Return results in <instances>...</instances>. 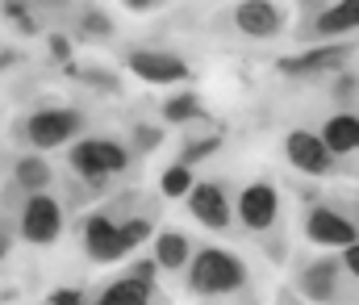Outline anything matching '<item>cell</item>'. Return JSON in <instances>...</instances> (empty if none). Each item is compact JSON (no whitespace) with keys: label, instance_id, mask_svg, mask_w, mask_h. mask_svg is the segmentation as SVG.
Listing matches in <instances>:
<instances>
[{"label":"cell","instance_id":"cell-27","mask_svg":"<svg viewBox=\"0 0 359 305\" xmlns=\"http://www.w3.org/2000/svg\"><path fill=\"white\" fill-rule=\"evenodd\" d=\"M46 46H50V59H55L59 67H67V63H72V55H76L67 34H46Z\"/></svg>","mask_w":359,"mask_h":305},{"label":"cell","instance_id":"cell-6","mask_svg":"<svg viewBox=\"0 0 359 305\" xmlns=\"http://www.w3.org/2000/svg\"><path fill=\"white\" fill-rule=\"evenodd\" d=\"M13 238H21L25 247H55L67 230V205L59 201L55 193H29L17 197L13 209Z\"/></svg>","mask_w":359,"mask_h":305},{"label":"cell","instance_id":"cell-33","mask_svg":"<svg viewBox=\"0 0 359 305\" xmlns=\"http://www.w3.org/2000/svg\"><path fill=\"white\" fill-rule=\"evenodd\" d=\"M38 4H50V8H63V4H72V0H38Z\"/></svg>","mask_w":359,"mask_h":305},{"label":"cell","instance_id":"cell-17","mask_svg":"<svg viewBox=\"0 0 359 305\" xmlns=\"http://www.w3.org/2000/svg\"><path fill=\"white\" fill-rule=\"evenodd\" d=\"M151 259H155V268L159 272H184L188 268V259H192V238L176 230V226H163V230H155L151 234Z\"/></svg>","mask_w":359,"mask_h":305},{"label":"cell","instance_id":"cell-34","mask_svg":"<svg viewBox=\"0 0 359 305\" xmlns=\"http://www.w3.org/2000/svg\"><path fill=\"white\" fill-rule=\"evenodd\" d=\"M42 305H50V301H42Z\"/></svg>","mask_w":359,"mask_h":305},{"label":"cell","instance_id":"cell-29","mask_svg":"<svg viewBox=\"0 0 359 305\" xmlns=\"http://www.w3.org/2000/svg\"><path fill=\"white\" fill-rule=\"evenodd\" d=\"M8 251H13V226H8V222H0V264L8 259Z\"/></svg>","mask_w":359,"mask_h":305},{"label":"cell","instance_id":"cell-25","mask_svg":"<svg viewBox=\"0 0 359 305\" xmlns=\"http://www.w3.org/2000/svg\"><path fill=\"white\" fill-rule=\"evenodd\" d=\"M4 17H8V25H17L21 34H42L38 17L29 13V0H4Z\"/></svg>","mask_w":359,"mask_h":305},{"label":"cell","instance_id":"cell-1","mask_svg":"<svg viewBox=\"0 0 359 305\" xmlns=\"http://www.w3.org/2000/svg\"><path fill=\"white\" fill-rule=\"evenodd\" d=\"M251 268L230 247H192V259L184 268V289L201 301H243L251 297Z\"/></svg>","mask_w":359,"mask_h":305},{"label":"cell","instance_id":"cell-3","mask_svg":"<svg viewBox=\"0 0 359 305\" xmlns=\"http://www.w3.org/2000/svg\"><path fill=\"white\" fill-rule=\"evenodd\" d=\"M234 222L243 226L247 238L264 243L271 259H284V243H276V234L284 238V201H280V189L271 180H251L247 189H238L234 197Z\"/></svg>","mask_w":359,"mask_h":305},{"label":"cell","instance_id":"cell-12","mask_svg":"<svg viewBox=\"0 0 359 305\" xmlns=\"http://www.w3.org/2000/svg\"><path fill=\"white\" fill-rule=\"evenodd\" d=\"M284 159H288L292 172L313 176V180H326V176H334V172L343 168V163L322 147V138H318L313 130H305V126H297V130L284 134Z\"/></svg>","mask_w":359,"mask_h":305},{"label":"cell","instance_id":"cell-28","mask_svg":"<svg viewBox=\"0 0 359 305\" xmlns=\"http://www.w3.org/2000/svg\"><path fill=\"white\" fill-rule=\"evenodd\" d=\"M46 301L50 305H88V293L84 289H55Z\"/></svg>","mask_w":359,"mask_h":305},{"label":"cell","instance_id":"cell-18","mask_svg":"<svg viewBox=\"0 0 359 305\" xmlns=\"http://www.w3.org/2000/svg\"><path fill=\"white\" fill-rule=\"evenodd\" d=\"M151 301H155V285L142 280V276H134V272H121V276L109 280V285L96 293V301H88V305H151Z\"/></svg>","mask_w":359,"mask_h":305},{"label":"cell","instance_id":"cell-11","mask_svg":"<svg viewBox=\"0 0 359 305\" xmlns=\"http://www.w3.org/2000/svg\"><path fill=\"white\" fill-rule=\"evenodd\" d=\"M184 205L205 230H217V234L234 230V197L226 180H192V189L184 193Z\"/></svg>","mask_w":359,"mask_h":305},{"label":"cell","instance_id":"cell-30","mask_svg":"<svg viewBox=\"0 0 359 305\" xmlns=\"http://www.w3.org/2000/svg\"><path fill=\"white\" fill-rule=\"evenodd\" d=\"M163 0H121V8H130V13H155Z\"/></svg>","mask_w":359,"mask_h":305},{"label":"cell","instance_id":"cell-31","mask_svg":"<svg viewBox=\"0 0 359 305\" xmlns=\"http://www.w3.org/2000/svg\"><path fill=\"white\" fill-rule=\"evenodd\" d=\"M297 4H301V13H313V8H318V4H326V0H297Z\"/></svg>","mask_w":359,"mask_h":305},{"label":"cell","instance_id":"cell-8","mask_svg":"<svg viewBox=\"0 0 359 305\" xmlns=\"http://www.w3.org/2000/svg\"><path fill=\"white\" fill-rule=\"evenodd\" d=\"M351 55H355L351 38H343V42H318V46H305L297 55L276 59V72L284 80H313V76H326V72H343L351 63Z\"/></svg>","mask_w":359,"mask_h":305},{"label":"cell","instance_id":"cell-4","mask_svg":"<svg viewBox=\"0 0 359 305\" xmlns=\"http://www.w3.org/2000/svg\"><path fill=\"white\" fill-rule=\"evenodd\" d=\"M84 130H88V113L76 104H38L17 121V138L25 142V151H42V155L72 147Z\"/></svg>","mask_w":359,"mask_h":305},{"label":"cell","instance_id":"cell-21","mask_svg":"<svg viewBox=\"0 0 359 305\" xmlns=\"http://www.w3.org/2000/svg\"><path fill=\"white\" fill-rule=\"evenodd\" d=\"M76 34L88 38V42H109V38L117 34V25H113L92 0H80V4H76Z\"/></svg>","mask_w":359,"mask_h":305},{"label":"cell","instance_id":"cell-20","mask_svg":"<svg viewBox=\"0 0 359 305\" xmlns=\"http://www.w3.org/2000/svg\"><path fill=\"white\" fill-rule=\"evenodd\" d=\"M222 147H226V126H222V121H205V126H201V134H188V138H184L176 163L196 168V163H205L209 155H217Z\"/></svg>","mask_w":359,"mask_h":305},{"label":"cell","instance_id":"cell-9","mask_svg":"<svg viewBox=\"0 0 359 305\" xmlns=\"http://www.w3.org/2000/svg\"><path fill=\"white\" fill-rule=\"evenodd\" d=\"M126 67L138 80L155 84V88H172V84H188L192 80L188 59L180 50H163V46H134V50H126Z\"/></svg>","mask_w":359,"mask_h":305},{"label":"cell","instance_id":"cell-26","mask_svg":"<svg viewBox=\"0 0 359 305\" xmlns=\"http://www.w3.org/2000/svg\"><path fill=\"white\" fill-rule=\"evenodd\" d=\"M330 97H334V109H355V67H351V63L334 76Z\"/></svg>","mask_w":359,"mask_h":305},{"label":"cell","instance_id":"cell-16","mask_svg":"<svg viewBox=\"0 0 359 305\" xmlns=\"http://www.w3.org/2000/svg\"><path fill=\"white\" fill-rule=\"evenodd\" d=\"M318 138H322V147H326L339 163H351V155L359 151V117H355V109H334V113L322 121Z\"/></svg>","mask_w":359,"mask_h":305},{"label":"cell","instance_id":"cell-7","mask_svg":"<svg viewBox=\"0 0 359 305\" xmlns=\"http://www.w3.org/2000/svg\"><path fill=\"white\" fill-rule=\"evenodd\" d=\"M359 29V0H326L313 13H301V25L292 29L297 42H343Z\"/></svg>","mask_w":359,"mask_h":305},{"label":"cell","instance_id":"cell-2","mask_svg":"<svg viewBox=\"0 0 359 305\" xmlns=\"http://www.w3.org/2000/svg\"><path fill=\"white\" fill-rule=\"evenodd\" d=\"M134 159L138 155L126 147V138H109V134H80L67 147V168L88 193H104L113 180L130 176Z\"/></svg>","mask_w":359,"mask_h":305},{"label":"cell","instance_id":"cell-15","mask_svg":"<svg viewBox=\"0 0 359 305\" xmlns=\"http://www.w3.org/2000/svg\"><path fill=\"white\" fill-rule=\"evenodd\" d=\"M55 189V168L42 151H25L13 159L8 168V193L17 197H29V193H50Z\"/></svg>","mask_w":359,"mask_h":305},{"label":"cell","instance_id":"cell-13","mask_svg":"<svg viewBox=\"0 0 359 305\" xmlns=\"http://www.w3.org/2000/svg\"><path fill=\"white\" fill-rule=\"evenodd\" d=\"M230 21L243 38H255V42H271L288 29V8L280 0H238L230 8Z\"/></svg>","mask_w":359,"mask_h":305},{"label":"cell","instance_id":"cell-5","mask_svg":"<svg viewBox=\"0 0 359 305\" xmlns=\"http://www.w3.org/2000/svg\"><path fill=\"white\" fill-rule=\"evenodd\" d=\"M297 297L309 305H355V276L343 272L339 255H309L292 272Z\"/></svg>","mask_w":359,"mask_h":305},{"label":"cell","instance_id":"cell-32","mask_svg":"<svg viewBox=\"0 0 359 305\" xmlns=\"http://www.w3.org/2000/svg\"><path fill=\"white\" fill-rule=\"evenodd\" d=\"M280 305H305V301H301V297H292V293H284V297H280Z\"/></svg>","mask_w":359,"mask_h":305},{"label":"cell","instance_id":"cell-22","mask_svg":"<svg viewBox=\"0 0 359 305\" xmlns=\"http://www.w3.org/2000/svg\"><path fill=\"white\" fill-rule=\"evenodd\" d=\"M188 189H192V168H188V163H172V168L159 176V193H163L168 201H180Z\"/></svg>","mask_w":359,"mask_h":305},{"label":"cell","instance_id":"cell-23","mask_svg":"<svg viewBox=\"0 0 359 305\" xmlns=\"http://www.w3.org/2000/svg\"><path fill=\"white\" fill-rule=\"evenodd\" d=\"M72 80H80V84H92L96 93H117L121 84H117V76H109V72H96V67H80V63H67L63 67Z\"/></svg>","mask_w":359,"mask_h":305},{"label":"cell","instance_id":"cell-24","mask_svg":"<svg viewBox=\"0 0 359 305\" xmlns=\"http://www.w3.org/2000/svg\"><path fill=\"white\" fill-rule=\"evenodd\" d=\"M134 155H151L163 147V126H134L130 130V142H126Z\"/></svg>","mask_w":359,"mask_h":305},{"label":"cell","instance_id":"cell-14","mask_svg":"<svg viewBox=\"0 0 359 305\" xmlns=\"http://www.w3.org/2000/svg\"><path fill=\"white\" fill-rule=\"evenodd\" d=\"M80 243H84V255H88L92 264H121L130 255V247L121 243L117 222L104 209H88L80 217Z\"/></svg>","mask_w":359,"mask_h":305},{"label":"cell","instance_id":"cell-19","mask_svg":"<svg viewBox=\"0 0 359 305\" xmlns=\"http://www.w3.org/2000/svg\"><path fill=\"white\" fill-rule=\"evenodd\" d=\"M159 113H163V121H168V126H184V130L213 121V117H209V109H205V101H201V93H192V88L172 93L168 101L159 104Z\"/></svg>","mask_w":359,"mask_h":305},{"label":"cell","instance_id":"cell-10","mask_svg":"<svg viewBox=\"0 0 359 305\" xmlns=\"http://www.w3.org/2000/svg\"><path fill=\"white\" fill-rule=\"evenodd\" d=\"M301 234H305L313 247H326V251H339V247H347V243H359L351 213H343L339 205H326V201L305 205V213H301Z\"/></svg>","mask_w":359,"mask_h":305}]
</instances>
